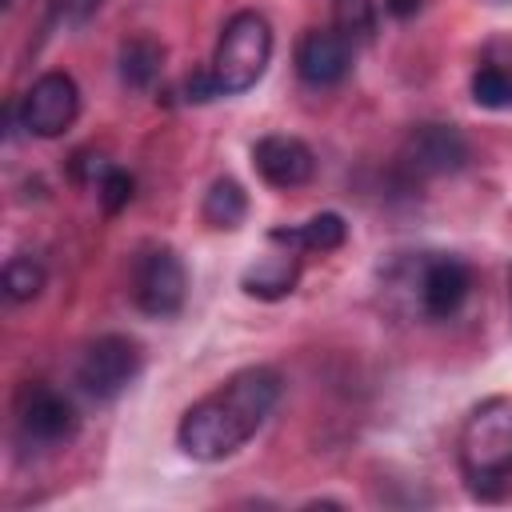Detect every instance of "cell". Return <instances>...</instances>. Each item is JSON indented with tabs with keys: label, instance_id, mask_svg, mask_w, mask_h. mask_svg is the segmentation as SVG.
<instances>
[{
	"label": "cell",
	"instance_id": "52a82bcc",
	"mask_svg": "<svg viewBox=\"0 0 512 512\" xmlns=\"http://www.w3.org/2000/svg\"><path fill=\"white\" fill-rule=\"evenodd\" d=\"M472 292V268L452 252H428L412 268V300L428 320H448Z\"/></svg>",
	"mask_w": 512,
	"mask_h": 512
},
{
	"label": "cell",
	"instance_id": "9a60e30c",
	"mask_svg": "<svg viewBox=\"0 0 512 512\" xmlns=\"http://www.w3.org/2000/svg\"><path fill=\"white\" fill-rule=\"evenodd\" d=\"M164 68V48L148 36H132L120 48V80L128 88H148Z\"/></svg>",
	"mask_w": 512,
	"mask_h": 512
},
{
	"label": "cell",
	"instance_id": "8992f818",
	"mask_svg": "<svg viewBox=\"0 0 512 512\" xmlns=\"http://www.w3.org/2000/svg\"><path fill=\"white\" fill-rule=\"evenodd\" d=\"M184 296H188V272L168 244L144 248L132 260V300L140 312L168 320L184 308Z\"/></svg>",
	"mask_w": 512,
	"mask_h": 512
},
{
	"label": "cell",
	"instance_id": "5b68a950",
	"mask_svg": "<svg viewBox=\"0 0 512 512\" xmlns=\"http://www.w3.org/2000/svg\"><path fill=\"white\" fill-rule=\"evenodd\" d=\"M144 368V352L132 336L120 332H104L96 336L76 364V384L92 396V400H116Z\"/></svg>",
	"mask_w": 512,
	"mask_h": 512
},
{
	"label": "cell",
	"instance_id": "7402d4cb",
	"mask_svg": "<svg viewBox=\"0 0 512 512\" xmlns=\"http://www.w3.org/2000/svg\"><path fill=\"white\" fill-rule=\"evenodd\" d=\"M508 292H512V272H508Z\"/></svg>",
	"mask_w": 512,
	"mask_h": 512
},
{
	"label": "cell",
	"instance_id": "7c38bea8",
	"mask_svg": "<svg viewBox=\"0 0 512 512\" xmlns=\"http://www.w3.org/2000/svg\"><path fill=\"white\" fill-rule=\"evenodd\" d=\"M252 168H256L260 180L272 184V188H300V184L312 180L316 156H312V148H308L300 136L272 132V136H260V140L252 144Z\"/></svg>",
	"mask_w": 512,
	"mask_h": 512
},
{
	"label": "cell",
	"instance_id": "44dd1931",
	"mask_svg": "<svg viewBox=\"0 0 512 512\" xmlns=\"http://www.w3.org/2000/svg\"><path fill=\"white\" fill-rule=\"evenodd\" d=\"M420 8V0H388V12L392 16H412Z\"/></svg>",
	"mask_w": 512,
	"mask_h": 512
},
{
	"label": "cell",
	"instance_id": "d6986e66",
	"mask_svg": "<svg viewBox=\"0 0 512 512\" xmlns=\"http://www.w3.org/2000/svg\"><path fill=\"white\" fill-rule=\"evenodd\" d=\"M336 28H340L348 40L372 36V4H368V0H340V4H336Z\"/></svg>",
	"mask_w": 512,
	"mask_h": 512
},
{
	"label": "cell",
	"instance_id": "8fae6325",
	"mask_svg": "<svg viewBox=\"0 0 512 512\" xmlns=\"http://www.w3.org/2000/svg\"><path fill=\"white\" fill-rule=\"evenodd\" d=\"M296 72L308 88H332L352 72V40L340 28H308L296 44Z\"/></svg>",
	"mask_w": 512,
	"mask_h": 512
},
{
	"label": "cell",
	"instance_id": "6da1fadb",
	"mask_svg": "<svg viewBox=\"0 0 512 512\" xmlns=\"http://www.w3.org/2000/svg\"><path fill=\"white\" fill-rule=\"evenodd\" d=\"M280 392H284V380L268 364H248L232 372L224 384H216L180 416L176 424L180 452L204 464L228 460L264 428Z\"/></svg>",
	"mask_w": 512,
	"mask_h": 512
},
{
	"label": "cell",
	"instance_id": "ba28073f",
	"mask_svg": "<svg viewBox=\"0 0 512 512\" xmlns=\"http://www.w3.org/2000/svg\"><path fill=\"white\" fill-rule=\"evenodd\" d=\"M80 112V88L68 72H44L32 80V88L20 96V128L28 136H40V140H52L60 132L72 128Z\"/></svg>",
	"mask_w": 512,
	"mask_h": 512
},
{
	"label": "cell",
	"instance_id": "277c9868",
	"mask_svg": "<svg viewBox=\"0 0 512 512\" xmlns=\"http://www.w3.org/2000/svg\"><path fill=\"white\" fill-rule=\"evenodd\" d=\"M12 416H16V440L24 448H36V452L68 444L80 428V416H76L72 400L64 392H56L52 384H24L16 392Z\"/></svg>",
	"mask_w": 512,
	"mask_h": 512
},
{
	"label": "cell",
	"instance_id": "ffe728a7",
	"mask_svg": "<svg viewBox=\"0 0 512 512\" xmlns=\"http://www.w3.org/2000/svg\"><path fill=\"white\" fill-rule=\"evenodd\" d=\"M100 8V0H52V12L60 16V20H84V16H92Z\"/></svg>",
	"mask_w": 512,
	"mask_h": 512
},
{
	"label": "cell",
	"instance_id": "5bb4252c",
	"mask_svg": "<svg viewBox=\"0 0 512 512\" xmlns=\"http://www.w3.org/2000/svg\"><path fill=\"white\" fill-rule=\"evenodd\" d=\"M204 220H208V228H224V232H232V228H240L244 224V216H248V192L232 180V176H220L208 192H204Z\"/></svg>",
	"mask_w": 512,
	"mask_h": 512
},
{
	"label": "cell",
	"instance_id": "30bf717a",
	"mask_svg": "<svg viewBox=\"0 0 512 512\" xmlns=\"http://www.w3.org/2000/svg\"><path fill=\"white\" fill-rule=\"evenodd\" d=\"M300 264H304V248L292 244V240L284 236V228H272L264 256H256V260L244 268L240 288H244L248 296H256V300H280V296H288V292L296 288Z\"/></svg>",
	"mask_w": 512,
	"mask_h": 512
},
{
	"label": "cell",
	"instance_id": "2e32d148",
	"mask_svg": "<svg viewBox=\"0 0 512 512\" xmlns=\"http://www.w3.org/2000/svg\"><path fill=\"white\" fill-rule=\"evenodd\" d=\"M284 236H288L292 244H300L304 252H332V248H340V244L348 240V224H344V216H336V212H320V216H312V220H304V224L284 228Z\"/></svg>",
	"mask_w": 512,
	"mask_h": 512
},
{
	"label": "cell",
	"instance_id": "9c48e42d",
	"mask_svg": "<svg viewBox=\"0 0 512 512\" xmlns=\"http://www.w3.org/2000/svg\"><path fill=\"white\" fill-rule=\"evenodd\" d=\"M412 176H448L468 164V140L456 124H416L400 152Z\"/></svg>",
	"mask_w": 512,
	"mask_h": 512
},
{
	"label": "cell",
	"instance_id": "7a4b0ae2",
	"mask_svg": "<svg viewBox=\"0 0 512 512\" xmlns=\"http://www.w3.org/2000/svg\"><path fill=\"white\" fill-rule=\"evenodd\" d=\"M460 468L476 492L492 484H508L512 476V396H488L468 412L460 428Z\"/></svg>",
	"mask_w": 512,
	"mask_h": 512
},
{
	"label": "cell",
	"instance_id": "4fadbf2b",
	"mask_svg": "<svg viewBox=\"0 0 512 512\" xmlns=\"http://www.w3.org/2000/svg\"><path fill=\"white\" fill-rule=\"evenodd\" d=\"M472 100L492 112H512V32L492 36L472 68Z\"/></svg>",
	"mask_w": 512,
	"mask_h": 512
},
{
	"label": "cell",
	"instance_id": "ac0fdd59",
	"mask_svg": "<svg viewBox=\"0 0 512 512\" xmlns=\"http://www.w3.org/2000/svg\"><path fill=\"white\" fill-rule=\"evenodd\" d=\"M132 176L124 172V168H108L100 180H96V196H100V204H104V212H120L128 200H132Z\"/></svg>",
	"mask_w": 512,
	"mask_h": 512
},
{
	"label": "cell",
	"instance_id": "3957f363",
	"mask_svg": "<svg viewBox=\"0 0 512 512\" xmlns=\"http://www.w3.org/2000/svg\"><path fill=\"white\" fill-rule=\"evenodd\" d=\"M272 60V28L260 12H236L220 40H216V56H212V80H216V92L220 96H236V92H248L264 68Z\"/></svg>",
	"mask_w": 512,
	"mask_h": 512
},
{
	"label": "cell",
	"instance_id": "e0dca14e",
	"mask_svg": "<svg viewBox=\"0 0 512 512\" xmlns=\"http://www.w3.org/2000/svg\"><path fill=\"white\" fill-rule=\"evenodd\" d=\"M40 288H44V268H40V260H32V256H12V260L4 264V296H8L12 304L40 296Z\"/></svg>",
	"mask_w": 512,
	"mask_h": 512
}]
</instances>
